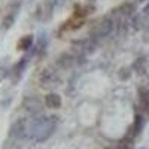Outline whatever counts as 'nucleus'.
Instances as JSON below:
<instances>
[{"label": "nucleus", "mask_w": 149, "mask_h": 149, "mask_svg": "<svg viewBox=\"0 0 149 149\" xmlns=\"http://www.w3.org/2000/svg\"><path fill=\"white\" fill-rule=\"evenodd\" d=\"M139 103L143 110H149V88H139Z\"/></svg>", "instance_id": "5"}, {"label": "nucleus", "mask_w": 149, "mask_h": 149, "mask_svg": "<svg viewBox=\"0 0 149 149\" xmlns=\"http://www.w3.org/2000/svg\"><path fill=\"white\" fill-rule=\"evenodd\" d=\"M118 10L121 12L122 15L130 17V15H133V12L136 10V6H134L133 3H130V2H125V3H122V5L118 8Z\"/></svg>", "instance_id": "8"}, {"label": "nucleus", "mask_w": 149, "mask_h": 149, "mask_svg": "<svg viewBox=\"0 0 149 149\" xmlns=\"http://www.w3.org/2000/svg\"><path fill=\"white\" fill-rule=\"evenodd\" d=\"M26 64H27V57H22L21 61L15 66V72H17V73H21V70L24 69V66H26Z\"/></svg>", "instance_id": "13"}, {"label": "nucleus", "mask_w": 149, "mask_h": 149, "mask_svg": "<svg viewBox=\"0 0 149 149\" xmlns=\"http://www.w3.org/2000/svg\"><path fill=\"white\" fill-rule=\"evenodd\" d=\"M130 128L134 131L136 136H139V134H140V131H142V128H143V118H142V115H136L134 124H133Z\"/></svg>", "instance_id": "11"}, {"label": "nucleus", "mask_w": 149, "mask_h": 149, "mask_svg": "<svg viewBox=\"0 0 149 149\" xmlns=\"http://www.w3.org/2000/svg\"><path fill=\"white\" fill-rule=\"evenodd\" d=\"M57 124H58V118L57 116H37L33 118L29 124H27V137L33 142H45L48 140L51 136L54 134L55 128H57Z\"/></svg>", "instance_id": "1"}, {"label": "nucleus", "mask_w": 149, "mask_h": 149, "mask_svg": "<svg viewBox=\"0 0 149 149\" xmlns=\"http://www.w3.org/2000/svg\"><path fill=\"white\" fill-rule=\"evenodd\" d=\"M14 19H15V12H12L8 18H5V21H3V29H9V27L12 26V22H14Z\"/></svg>", "instance_id": "12"}, {"label": "nucleus", "mask_w": 149, "mask_h": 149, "mask_svg": "<svg viewBox=\"0 0 149 149\" xmlns=\"http://www.w3.org/2000/svg\"><path fill=\"white\" fill-rule=\"evenodd\" d=\"M58 79V74L55 73V72H52V70H43L42 72V74H40V82L42 84H45V85H49V84H52V82H55Z\"/></svg>", "instance_id": "6"}, {"label": "nucleus", "mask_w": 149, "mask_h": 149, "mask_svg": "<svg viewBox=\"0 0 149 149\" xmlns=\"http://www.w3.org/2000/svg\"><path fill=\"white\" fill-rule=\"evenodd\" d=\"M137 3H143V2H146V0H136Z\"/></svg>", "instance_id": "15"}, {"label": "nucleus", "mask_w": 149, "mask_h": 149, "mask_svg": "<svg viewBox=\"0 0 149 149\" xmlns=\"http://www.w3.org/2000/svg\"><path fill=\"white\" fill-rule=\"evenodd\" d=\"M143 12H145V14H146V15H149V5H148V6H145V9H143Z\"/></svg>", "instance_id": "14"}, {"label": "nucleus", "mask_w": 149, "mask_h": 149, "mask_svg": "<svg viewBox=\"0 0 149 149\" xmlns=\"http://www.w3.org/2000/svg\"><path fill=\"white\" fill-rule=\"evenodd\" d=\"M31 43H33V37L29 34V36H24V37H21L17 46H18V49H22V51H27V49L31 46Z\"/></svg>", "instance_id": "9"}, {"label": "nucleus", "mask_w": 149, "mask_h": 149, "mask_svg": "<svg viewBox=\"0 0 149 149\" xmlns=\"http://www.w3.org/2000/svg\"><path fill=\"white\" fill-rule=\"evenodd\" d=\"M115 29H116V21L112 17H104L97 24V27L94 30V37H97V39H104V37L110 36Z\"/></svg>", "instance_id": "2"}, {"label": "nucleus", "mask_w": 149, "mask_h": 149, "mask_svg": "<svg viewBox=\"0 0 149 149\" xmlns=\"http://www.w3.org/2000/svg\"><path fill=\"white\" fill-rule=\"evenodd\" d=\"M45 106L49 107V109H58L61 106V97L55 93L45 95Z\"/></svg>", "instance_id": "3"}, {"label": "nucleus", "mask_w": 149, "mask_h": 149, "mask_svg": "<svg viewBox=\"0 0 149 149\" xmlns=\"http://www.w3.org/2000/svg\"><path fill=\"white\" fill-rule=\"evenodd\" d=\"M27 102L30 103L29 107H27V110H30L31 113H39V112L42 110V104H40V102L37 100V98L30 97V98H27Z\"/></svg>", "instance_id": "7"}, {"label": "nucleus", "mask_w": 149, "mask_h": 149, "mask_svg": "<svg viewBox=\"0 0 149 149\" xmlns=\"http://www.w3.org/2000/svg\"><path fill=\"white\" fill-rule=\"evenodd\" d=\"M133 69L137 72L139 74H143V73L146 72V60H145L143 57L137 58V60L134 61V64H133Z\"/></svg>", "instance_id": "10"}, {"label": "nucleus", "mask_w": 149, "mask_h": 149, "mask_svg": "<svg viewBox=\"0 0 149 149\" xmlns=\"http://www.w3.org/2000/svg\"><path fill=\"white\" fill-rule=\"evenodd\" d=\"M27 131V124H26V121L24 119H18L14 125H12V128H10V136H22L24 133Z\"/></svg>", "instance_id": "4"}]
</instances>
